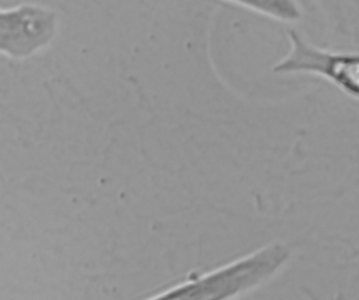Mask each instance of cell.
I'll return each mask as SVG.
<instances>
[{
	"label": "cell",
	"mask_w": 359,
	"mask_h": 300,
	"mask_svg": "<svg viewBox=\"0 0 359 300\" xmlns=\"http://www.w3.org/2000/svg\"><path fill=\"white\" fill-rule=\"evenodd\" d=\"M233 4L283 21H291L300 17V11L293 2L255 1L233 2Z\"/></svg>",
	"instance_id": "cell-4"
},
{
	"label": "cell",
	"mask_w": 359,
	"mask_h": 300,
	"mask_svg": "<svg viewBox=\"0 0 359 300\" xmlns=\"http://www.w3.org/2000/svg\"><path fill=\"white\" fill-rule=\"evenodd\" d=\"M289 55L273 67L276 73L307 72L320 75L353 97L359 93V57L355 53H335L316 48L297 32L290 33Z\"/></svg>",
	"instance_id": "cell-2"
},
{
	"label": "cell",
	"mask_w": 359,
	"mask_h": 300,
	"mask_svg": "<svg viewBox=\"0 0 359 300\" xmlns=\"http://www.w3.org/2000/svg\"><path fill=\"white\" fill-rule=\"evenodd\" d=\"M39 34L36 18L27 4L0 8V56L27 60L36 50Z\"/></svg>",
	"instance_id": "cell-3"
},
{
	"label": "cell",
	"mask_w": 359,
	"mask_h": 300,
	"mask_svg": "<svg viewBox=\"0 0 359 300\" xmlns=\"http://www.w3.org/2000/svg\"><path fill=\"white\" fill-rule=\"evenodd\" d=\"M279 270L276 254L262 247L144 300H238L267 284Z\"/></svg>",
	"instance_id": "cell-1"
}]
</instances>
